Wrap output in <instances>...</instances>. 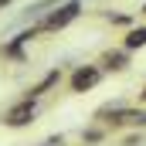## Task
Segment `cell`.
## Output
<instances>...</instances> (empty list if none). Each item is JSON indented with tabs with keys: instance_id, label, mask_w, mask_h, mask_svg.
Returning <instances> with one entry per match:
<instances>
[{
	"instance_id": "obj_4",
	"label": "cell",
	"mask_w": 146,
	"mask_h": 146,
	"mask_svg": "<svg viewBox=\"0 0 146 146\" xmlns=\"http://www.w3.org/2000/svg\"><path fill=\"white\" fill-rule=\"evenodd\" d=\"M37 34H41V27H37V24H34V27H27V31H21V34H14L3 48H0V54H3V58H10V61H27L24 44H31Z\"/></svg>"
},
{
	"instance_id": "obj_2",
	"label": "cell",
	"mask_w": 146,
	"mask_h": 146,
	"mask_svg": "<svg viewBox=\"0 0 146 146\" xmlns=\"http://www.w3.org/2000/svg\"><path fill=\"white\" fill-rule=\"evenodd\" d=\"M34 119H37V99L34 95H24L21 102H14L10 109L3 112V126H10V129H24Z\"/></svg>"
},
{
	"instance_id": "obj_8",
	"label": "cell",
	"mask_w": 146,
	"mask_h": 146,
	"mask_svg": "<svg viewBox=\"0 0 146 146\" xmlns=\"http://www.w3.org/2000/svg\"><path fill=\"white\" fill-rule=\"evenodd\" d=\"M99 139H106V129H85L82 133V143H99Z\"/></svg>"
},
{
	"instance_id": "obj_13",
	"label": "cell",
	"mask_w": 146,
	"mask_h": 146,
	"mask_svg": "<svg viewBox=\"0 0 146 146\" xmlns=\"http://www.w3.org/2000/svg\"><path fill=\"white\" fill-rule=\"evenodd\" d=\"M44 146H54V143H44Z\"/></svg>"
},
{
	"instance_id": "obj_10",
	"label": "cell",
	"mask_w": 146,
	"mask_h": 146,
	"mask_svg": "<svg viewBox=\"0 0 146 146\" xmlns=\"http://www.w3.org/2000/svg\"><path fill=\"white\" fill-rule=\"evenodd\" d=\"M122 146H143V139H139V136H126V143Z\"/></svg>"
},
{
	"instance_id": "obj_6",
	"label": "cell",
	"mask_w": 146,
	"mask_h": 146,
	"mask_svg": "<svg viewBox=\"0 0 146 146\" xmlns=\"http://www.w3.org/2000/svg\"><path fill=\"white\" fill-rule=\"evenodd\" d=\"M126 65H129V48H122V51H106V54H102V68H106V72H126Z\"/></svg>"
},
{
	"instance_id": "obj_3",
	"label": "cell",
	"mask_w": 146,
	"mask_h": 146,
	"mask_svg": "<svg viewBox=\"0 0 146 146\" xmlns=\"http://www.w3.org/2000/svg\"><path fill=\"white\" fill-rule=\"evenodd\" d=\"M102 82V68L99 65H78L72 72V78H68V92L72 95H85L88 88H95Z\"/></svg>"
},
{
	"instance_id": "obj_5",
	"label": "cell",
	"mask_w": 146,
	"mask_h": 146,
	"mask_svg": "<svg viewBox=\"0 0 146 146\" xmlns=\"http://www.w3.org/2000/svg\"><path fill=\"white\" fill-rule=\"evenodd\" d=\"M58 82H61V68H51V72L44 75L41 82H34V85L27 88V95H34V99H41V95H48V92H51V88H54Z\"/></svg>"
},
{
	"instance_id": "obj_14",
	"label": "cell",
	"mask_w": 146,
	"mask_h": 146,
	"mask_svg": "<svg viewBox=\"0 0 146 146\" xmlns=\"http://www.w3.org/2000/svg\"><path fill=\"white\" fill-rule=\"evenodd\" d=\"M143 14H146V3H143Z\"/></svg>"
},
{
	"instance_id": "obj_9",
	"label": "cell",
	"mask_w": 146,
	"mask_h": 146,
	"mask_svg": "<svg viewBox=\"0 0 146 146\" xmlns=\"http://www.w3.org/2000/svg\"><path fill=\"white\" fill-rule=\"evenodd\" d=\"M109 24H119V27H129V24H133V17H129V14H109Z\"/></svg>"
},
{
	"instance_id": "obj_11",
	"label": "cell",
	"mask_w": 146,
	"mask_h": 146,
	"mask_svg": "<svg viewBox=\"0 0 146 146\" xmlns=\"http://www.w3.org/2000/svg\"><path fill=\"white\" fill-rule=\"evenodd\" d=\"M7 3H10V0H0V10H3V7H7Z\"/></svg>"
},
{
	"instance_id": "obj_7",
	"label": "cell",
	"mask_w": 146,
	"mask_h": 146,
	"mask_svg": "<svg viewBox=\"0 0 146 146\" xmlns=\"http://www.w3.org/2000/svg\"><path fill=\"white\" fill-rule=\"evenodd\" d=\"M122 48L136 51V48H146V27H129L126 37H122Z\"/></svg>"
},
{
	"instance_id": "obj_12",
	"label": "cell",
	"mask_w": 146,
	"mask_h": 146,
	"mask_svg": "<svg viewBox=\"0 0 146 146\" xmlns=\"http://www.w3.org/2000/svg\"><path fill=\"white\" fill-rule=\"evenodd\" d=\"M143 102H146V88H143Z\"/></svg>"
},
{
	"instance_id": "obj_1",
	"label": "cell",
	"mask_w": 146,
	"mask_h": 146,
	"mask_svg": "<svg viewBox=\"0 0 146 146\" xmlns=\"http://www.w3.org/2000/svg\"><path fill=\"white\" fill-rule=\"evenodd\" d=\"M78 14H82V0H65V3H54L51 10H44V17H41V31H65L72 21H78Z\"/></svg>"
}]
</instances>
